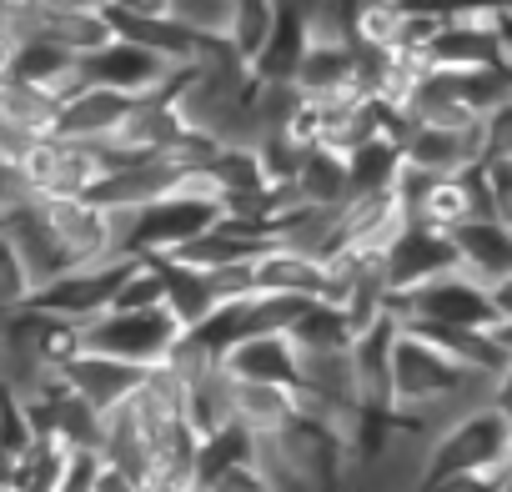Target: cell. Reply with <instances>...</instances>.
<instances>
[{"instance_id": "obj_1", "label": "cell", "mask_w": 512, "mask_h": 492, "mask_svg": "<svg viewBox=\"0 0 512 492\" xmlns=\"http://www.w3.org/2000/svg\"><path fill=\"white\" fill-rule=\"evenodd\" d=\"M226 216L221 191L206 171H186L181 186L126 216V257H176Z\"/></svg>"}, {"instance_id": "obj_2", "label": "cell", "mask_w": 512, "mask_h": 492, "mask_svg": "<svg viewBox=\"0 0 512 492\" xmlns=\"http://www.w3.org/2000/svg\"><path fill=\"white\" fill-rule=\"evenodd\" d=\"M512 457V417H502L492 402L452 417L447 427L432 432L427 442V467H422V487L437 477H457V472H482V467H507Z\"/></svg>"}, {"instance_id": "obj_3", "label": "cell", "mask_w": 512, "mask_h": 492, "mask_svg": "<svg viewBox=\"0 0 512 492\" xmlns=\"http://www.w3.org/2000/svg\"><path fill=\"white\" fill-rule=\"evenodd\" d=\"M186 327L166 312V307H151V312H101L96 322L81 327V342L86 352H101V357H116V362H131V367H166L171 352L181 347Z\"/></svg>"}, {"instance_id": "obj_4", "label": "cell", "mask_w": 512, "mask_h": 492, "mask_svg": "<svg viewBox=\"0 0 512 492\" xmlns=\"http://www.w3.org/2000/svg\"><path fill=\"white\" fill-rule=\"evenodd\" d=\"M392 317L397 322H442V327H477V332H497L502 312L492 302V287L472 282L467 272H447L417 292L392 297Z\"/></svg>"}, {"instance_id": "obj_5", "label": "cell", "mask_w": 512, "mask_h": 492, "mask_svg": "<svg viewBox=\"0 0 512 492\" xmlns=\"http://www.w3.org/2000/svg\"><path fill=\"white\" fill-rule=\"evenodd\" d=\"M26 176L36 186L41 201H56V196H91L111 166H106V151L96 141H71V136H41L31 151H26Z\"/></svg>"}, {"instance_id": "obj_6", "label": "cell", "mask_w": 512, "mask_h": 492, "mask_svg": "<svg viewBox=\"0 0 512 492\" xmlns=\"http://www.w3.org/2000/svg\"><path fill=\"white\" fill-rule=\"evenodd\" d=\"M131 267H136V257H116V262L76 267V272L56 277L51 287H41L31 307H36V312H51V317H66V322H76V327H86V322H96L101 312L116 307V297H121Z\"/></svg>"}, {"instance_id": "obj_7", "label": "cell", "mask_w": 512, "mask_h": 492, "mask_svg": "<svg viewBox=\"0 0 512 492\" xmlns=\"http://www.w3.org/2000/svg\"><path fill=\"white\" fill-rule=\"evenodd\" d=\"M81 76H86V86H106V91H121V96L141 101V96H161L171 86L176 66L166 56H156L151 46L116 36V41H106L101 51H91L81 61Z\"/></svg>"}, {"instance_id": "obj_8", "label": "cell", "mask_w": 512, "mask_h": 492, "mask_svg": "<svg viewBox=\"0 0 512 492\" xmlns=\"http://www.w3.org/2000/svg\"><path fill=\"white\" fill-rule=\"evenodd\" d=\"M447 272H462L452 231L427 226V221H407L392 236V246H387V287H392V297L417 292V287H427Z\"/></svg>"}, {"instance_id": "obj_9", "label": "cell", "mask_w": 512, "mask_h": 492, "mask_svg": "<svg viewBox=\"0 0 512 492\" xmlns=\"http://www.w3.org/2000/svg\"><path fill=\"white\" fill-rule=\"evenodd\" d=\"M0 226H6V236L16 241V252L26 257V267H31V277H36V292H41V287H51L56 277L76 272L41 201H31V206H16V211H6V216H0Z\"/></svg>"}, {"instance_id": "obj_10", "label": "cell", "mask_w": 512, "mask_h": 492, "mask_svg": "<svg viewBox=\"0 0 512 492\" xmlns=\"http://www.w3.org/2000/svg\"><path fill=\"white\" fill-rule=\"evenodd\" d=\"M256 292H282V297H307V302H337V272L332 262H317L292 246H272L256 262Z\"/></svg>"}, {"instance_id": "obj_11", "label": "cell", "mask_w": 512, "mask_h": 492, "mask_svg": "<svg viewBox=\"0 0 512 492\" xmlns=\"http://www.w3.org/2000/svg\"><path fill=\"white\" fill-rule=\"evenodd\" d=\"M61 377H66V387H71L81 402H91V407L106 417V412L126 407V402L141 392L146 367H131V362H116V357H101V352H81Z\"/></svg>"}, {"instance_id": "obj_12", "label": "cell", "mask_w": 512, "mask_h": 492, "mask_svg": "<svg viewBox=\"0 0 512 492\" xmlns=\"http://www.w3.org/2000/svg\"><path fill=\"white\" fill-rule=\"evenodd\" d=\"M221 367L236 382H272V387H297L302 382V347L292 342V332H267V337H246L236 342Z\"/></svg>"}, {"instance_id": "obj_13", "label": "cell", "mask_w": 512, "mask_h": 492, "mask_svg": "<svg viewBox=\"0 0 512 492\" xmlns=\"http://www.w3.org/2000/svg\"><path fill=\"white\" fill-rule=\"evenodd\" d=\"M6 76H16V81H26V86H36V91H46V96H56V101H71L76 91H86L81 56L61 51V46L46 41V36L16 41V61H11Z\"/></svg>"}, {"instance_id": "obj_14", "label": "cell", "mask_w": 512, "mask_h": 492, "mask_svg": "<svg viewBox=\"0 0 512 492\" xmlns=\"http://www.w3.org/2000/svg\"><path fill=\"white\" fill-rule=\"evenodd\" d=\"M457 241V262L472 282L482 287H497L512 277V226H502L497 216H482V221H467L452 231Z\"/></svg>"}, {"instance_id": "obj_15", "label": "cell", "mask_w": 512, "mask_h": 492, "mask_svg": "<svg viewBox=\"0 0 512 492\" xmlns=\"http://www.w3.org/2000/svg\"><path fill=\"white\" fill-rule=\"evenodd\" d=\"M402 161L417 171H432V176H457L482 161V126H472V131L412 126V136L402 141Z\"/></svg>"}, {"instance_id": "obj_16", "label": "cell", "mask_w": 512, "mask_h": 492, "mask_svg": "<svg viewBox=\"0 0 512 492\" xmlns=\"http://www.w3.org/2000/svg\"><path fill=\"white\" fill-rule=\"evenodd\" d=\"M231 407L236 422L251 437H277L292 422H302V392L297 387H272V382H236L231 377Z\"/></svg>"}, {"instance_id": "obj_17", "label": "cell", "mask_w": 512, "mask_h": 492, "mask_svg": "<svg viewBox=\"0 0 512 492\" xmlns=\"http://www.w3.org/2000/svg\"><path fill=\"white\" fill-rule=\"evenodd\" d=\"M131 96L121 91H106V86H86L76 91L71 101H61V121H56V136H71V141H111L121 131V121L131 116Z\"/></svg>"}, {"instance_id": "obj_18", "label": "cell", "mask_w": 512, "mask_h": 492, "mask_svg": "<svg viewBox=\"0 0 512 492\" xmlns=\"http://www.w3.org/2000/svg\"><path fill=\"white\" fill-rule=\"evenodd\" d=\"M312 51V31H307V16L297 0H282V21L267 41V51L251 61V76L262 86H297V71Z\"/></svg>"}, {"instance_id": "obj_19", "label": "cell", "mask_w": 512, "mask_h": 492, "mask_svg": "<svg viewBox=\"0 0 512 492\" xmlns=\"http://www.w3.org/2000/svg\"><path fill=\"white\" fill-rule=\"evenodd\" d=\"M151 262L161 267V282H166V312H171L186 332H196V327L221 307V292H216L211 272H201V267H191V262H181V257H151Z\"/></svg>"}, {"instance_id": "obj_20", "label": "cell", "mask_w": 512, "mask_h": 492, "mask_svg": "<svg viewBox=\"0 0 512 492\" xmlns=\"http://www.w3.org/2000/svg\"><path fill=\"white\" fill-rule=\"evenodd\" d=\"M36 36L56 41L61 51H71V56H81V61H86L91 51H101L106 41H116L106 6H91V11H41V16H36Z\"/></svg>"}, {"instance_id": "obj_21", "label": "cell", "mask_w": 512, "mask_h": 492, "mask_svg": "<svg viewBox=\"0 0 512 492\" xmlns=\"http://www.w3.org/2000/svg\"><path fill=\"white\" fill-rule=\"evenodd\" d=\"M297 196L307 206H332V211L347 206L352 201V166H347V156L332 151V146H312L302 171H297Z\"/></svg>"}, {"instance_id": "obj_22", "label": "cell", "mask_w": 512, "mask_h": 492, "mask_svg": "<svg viewBox=\"0 0 512 492\" xmlns=\"http://www.w3.org/2000/svg\"><path fill=\"white\" fill-rule=\"evenodd\" d=\"M292 342L302 352H347L357 342V327L342 302H307V312L292 327Z\"/></svg>"}, {"instance_id": "obj_23", "label": "cell", "mask_w": 512, "mask_h": 492, "mask_svg": "<svg viewBox=\"0 0 512 492\" xmlns=\"http://www.w3.org/2000/svg\"><path fill=\"white\" fill-rule=\"evenodd\" d=\"M277 21H282V0H236V6H231V31H226L231 51L251 66L256 56L267 51Z\"/></svg>"}, {"instance_id": "obj_24", "label": "cell", "mask_w": 512, "mask_h": 492, "mask_svg": "<svg viewBox=\"0 0 512 492\" xmlns=\"http://www.w3.org/2000/svg\"><path fill=\"white\" fill-rule=\"evenodd\" d=\"M347 166H352V196H372V191H397V176H402L407 161H402L397 141L377 136V141L357 146L347 156Z\"/></svg>"}, {"instance_id": "obj_25", "label": "cell", "mask_w": 512, "mask_h": 492, "mask_svg": "<svg viewBox=\"0 0 512 492\" xmlns=\"http://www.w3.org/2000/svg\"><path fill=\"white\" fill-rule=\"evenodd\" d=\"M402 31H407V11L392 0H362L357 6V51L367 56H392L402 51Z\"/></svg>"}, {"instance_id": "obj_26", "label": "cell", "mask_w": 512, "mask_h": 492, "mask_svg": "<svg viewBox=\"0 0 512 492\" xmlns=\"http://www.w3.org/2000/svg\"><path fill=\"white\" fill-rule=\"evenodd\" d=\"M31 302H36V277H31L26 257L16 252V241L6 236V226H0V317L26 312Z\"/></svg>"}, {"instance_id": "obj_27", "label": "cell", "mask_w": 512, "mask_h": 492, "mask_svg": "<svg viewBox=\"0 0 512 492\" xmlns=\"http://www.w3.org/2000/svg\"><path fill=\"white\" fill-rule=\"evenodd\" d=\"M231 6H236V0H176L171 16H176L186 31H196L201 41H226V31H231Z\"/></svg>"}, {"instance_id": "obj_28", "label": "cell", "mask_w": 512, "mask_h": 492, "mask_svg": "<svg viewBox=\"0 0 512 492\" xmlns=\"http://www.w3.org/2000/svg\"><path fill=\"white\" fill-rule=\"evenodd\" d=\"M482 161H512V101L482 116Z\"/></svg>"}, {"instance_id": "obj_29", "label": "cell", "mask_w": 512, "mask_h": 492, "mask_svg": "<svg viewBox=\"0 0 512 492\" xmlns=\"http://www.w3.org/2000/svg\"><path fill=\"white\" fill-rule=\"evenodd\" d=\"M422 492H507V467H482V472H457V477H437Z\"/></svg>"}, {"instance_id": "obj_30", "label": "cell", "mask_w": 512, "mask_h": 492, "mask_svg": "<svg viewBox=\"0 0 512 492\" xmlns=\"http://www.w3.org/2000/svg\"><path fill=\"white\" fill-rule=\"evenodd\" d=\"M211 492H272V487H267L262 467H256V457H251V462H236L221 477H211Z\"/></svg>"}, {"instance_id": "obj_31", "label": "cell", "mask_w": 512, "mask_h": 492, "mask_svg": "<svg viewBox=\"0 0 512 492\" xmlns=\"http://www.w3.org/2000/svg\"><path fill=\"white\" fill-rule=\"evenodd\" d=\"M487 181H492V216L512 226V161H487Z\"/></svg>"}, {"instance_id": "obj_32", "label": "cell", "mask_w": 512, "mask_h": 492, "mask_svg": "<svg viewBox=\"0 0 512 492\" xmlns=\"http://www.w3.org/2000/svg\"><path fill=\"white\" fill-rule=\"evenodd\" d=\"M111 11H121V16H141V21H161V16H171V6L176 0H106Z\"/></svg>"}, {"instance_id": "obj_33", "label": "cell", "mask_w": 512, "mask_h": 492, "mask_svg": "<svg viewBox=\"0 0 512 492\" xmlns=\"http://www.w3.org/2000/svg\"><path fill=\"white\" fill-rule=\"evenodd\" d=\"M96 492H141V482L131 477V472H121V467H101V477H96Z\"/></svg>"}, {"instance_id": "obj_34", "label": "cell", "mask_w": 512, "mask_h": 492, "mask_svg": "<svg viewBox=\"0 0 512 492\" xmlns=\"http://www.w3.org/2000/svg\"><path fill=\"white\" fill-rule=\"evenodd\" d=\"M492 407L502 412V417H512V362L502 367V377L492 382Z\"/></svg>"}, {"instance_id": "obj_35", "label": "cell", "mask_w": 512, "mask_h": 492, "mask_svg": "<svg viewBox=\"0 0 512 492\" xmlns=\"http://www.w3.org/2000/svg\"><path fill=\"white\" fill-rule=\"evenodd\" d=\"M492 302H497V312H502V327H507V322H512V277L492 287Z\"/></svg>"}, {"instance_id": "obj_36", "label": "cell", "mask_w": 512, "mask_h": 492, "mask_svg": "<svg viewBox=\"0 0 512 492\" xmlns=\"http://www.w3.org/2000/svg\"><path fill=\"white\" fill-rule=\"evenodd\" d=\"M91 6H106V0H41V11H91Z\"/></svg>"}, {"instance_id": "obj_37", "label": "cell", "mask_w": 512, "mask_h": 492, "mask_svg": "<svg viewBox=\"0 0 512 492\" xmlns=\"http://www.w3.org/2000/svg\"><path fill=\"white\" fill-rule=\"evenodd\" d=\"M0 31H11V11H6V0H0Z\"/></svg>"}, {"instance_id": "obj_38", "label": "cell", "mask_w": 512, "mask_h": 492, "mask_svg": "<svg viewBox=\"0 0 512 492\" xmlns=\"http://www.w3.org/2000/svg\"><path fill=\"white\" fill-rule=\"evenodd\" d=\"M497 337H502V342L512 347V322H507V327H497Z\"/></svg>"}, {"instance_id": "obj_39", "label": "cell", "mask_w": 512, "mask_h": 492, "mask_svg": "<svg viewBox=\"0 0 512 492\" xmlns=\"http://www.w3.org/2000/svg\"><path fill=\"white\" fill-rule=\"evenodd\" d=\"M507 6H512V0H507Z\"/></svg>"}]
</instances>
